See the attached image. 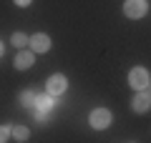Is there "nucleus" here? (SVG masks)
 I'll list each match as a JSON object with an SVG mask.
<instances>
[{"instance_id": "1", "label": "nucleus", "mask_w": 151, "mask_h": 143, "mask_svg": "<svg viewBox=\"0 0 151 143\" xmlns=\"http://www.w3.org/2000/svg\"><path fill=\"white\" fill-rule=\"evenodd\" d=\"M146 10H149V3H146V0H126L124 3V13H126V18H131V20L144 18Z\"/></svg>"}, {"instance_id": "2", "label": "nucleus", "mask_w": 151, "mask_h": 143, "mask_svg": "<svg viewBox=\"0 0 151 143\" xmlns=\"http://www.w3.org/2000/svg\"><path fill=\"white\" fill-rule=\"evenodd\" d=\"M88 123H91V128H96V131H103V128L111 126V113H108L106 108H96V111H91V116H88Z\"/></svg>"}, {"instance_id": "3", "label": "nucleus", "mask_w": 151, "mask_h": 143, "mask_svg": "<svg viewBox=\"0 0 151 143\" xmlns=\"http://www.w3.org/2000/svg\"><path fill=\"white\" fill-rule=\"evenodd\" d=\"M129 85L134 90H144V88H149V73H146V68H131V73H129Z\"/></svg>"}, {"instance_id": "4", "label": "nucleus", "mask_w": 151, "mask_h": 143, "mask_svg": "<svg viewBox=\"0 0 151 143\" xmlns=\"http://www.w3.org/2000/svg\"><path fill=\"white\" fill-rule=\"evenodd\" d=\"M65 88H68V80H65V75H60V73H55V75H50L48 78V83H45V93H50V95H63L65 93Z\"/></svg>"}, {"instance_id": "5", "label": "nucleus", "mask_w": 151, "mask_h": 143, "mask_svg": "<svg viewBox=\"0 0 151 143\" xmlns=\"http://www.w3.org/2000/svg\"><path fill=\"white\" fill-rule=\"evenodd\" d=\"M131 108H134V113H149V108H151V93L136 90L134 101H131Z\"/></svg>"}, {"instance_id": "6", "label": "nucleus", "mask_w": 151, "mask_h": 143, "mask_svg": "<svg viewBox=\"0 0 151 143\" xmlns=\"http://www.w3.org/2000/svg\"><path fill=\"white\" fill-rule=\"evenodd\" d=\"M28 45L33 48V53H45V50L50 48V38L45 35V33H35V35H30Z\"/></svg>"}, {"instance_id": "7", "label": "nucleus", "mask_w": 151, "mask_h": 143, "mask_svg": "<svg viewBox=\"0 0 151 143\" xmlns=\"http://www.w3.org/2000/svg\"><path fill=\"white\" fill-rule=\"evenodd\" d=\"M33 63H35V53L33 50H18V55H15V68L18 70H28V68H33Z\"/></svg>"}, {"instance_id": "8", "label": "nucleus", "mask_w": 151, "mask_h": 143, "mask_svg": "<svg viewBox=\"0 0 151 143\" xmlns=\"http://www.w3.org/2000/svg\"><path fill=\"white\" fill-rule=\"evenodd\" d=\"M35 108H38V111H45V113H50V111L55 108V95H50V93L35 95Z\"/></svg>"}, {"instance_id": "9", "label": "nucleus", "mask_w": 151, "mask_h": 143, "mask_svg": "<svg viewBox=\"0 0 151 143\" xmlns=\"http://www.w3.org/2000/svg\"><path fill=\"white\" fill-rule=\"evenodd\" d=\"M20 103H23V108H35V93H33V90H23Z\"/></svg>"}, {"instance_id": "10", "label": "nucleus", "mask_w": 151, "mask_h": 143, "mask_svg": "<svg viewBox=\"0 0 151 143\" xmlns=\"http://www.w3.org/2000/svg\"><path fill=\"white\" fill-rule=\"evenodd\" d=\"M28 40H30V38H28L25 33H13V45L15 48H25Z\"/></svg>"}, {"instance_id": "11", "label": "nucleus", "mask_w": 151, "mask_h": 143, "mask_svg": "<svg viewBox=\"0 0 151 143\" xmlns=\"http://www.w3.org/2000/svg\"><path fill=\"white\" fill-rule=\"evenodd\" d=\"M13 136H15V141H28L30 138V131L25 126H18V128H13Z\"/></svg>"}, {"instance_id": "12", "label": "nucleus", "mask_w": 151, "mask_h": 143, "mask_svg": "<svg viewBox=\"0 0 151 143\" xmlns=\"http://www.w3.org/2000/svg\"><path fill=\"white\" fill-rule=\"evenodd\" d=\"M10 133H13V128H10V126H0V143L8 141V138H10Z\"/></svg>"}, {"instance_id": "13", "label": "nucleus", "mask_w": 151, "mask_h": 143, "mask_svg": "<svg viewBox=\"0 0 151 143\" xmlns=\"http://www.w3.org/2000/svg\"><path fill=\"white\" fill-rule=\"evenodd\" d=\"M30 3H33V0H15V5H20V8H28Z\"/></svg>"}, {"instance_id": "14", "label": "nucleus", "mask_w": 151, "mask_h": 143, "mask_svg": "<svg viewBox=\"0 0 151 143\" xmlns=\"http://www.w3.org/2000/svg\"><path fill=\"white\" fill-rule=\"evenodd\" d=\"M3 50H5V48H3V43H0V55H3Z\"/></svg>"}]
</instances>
